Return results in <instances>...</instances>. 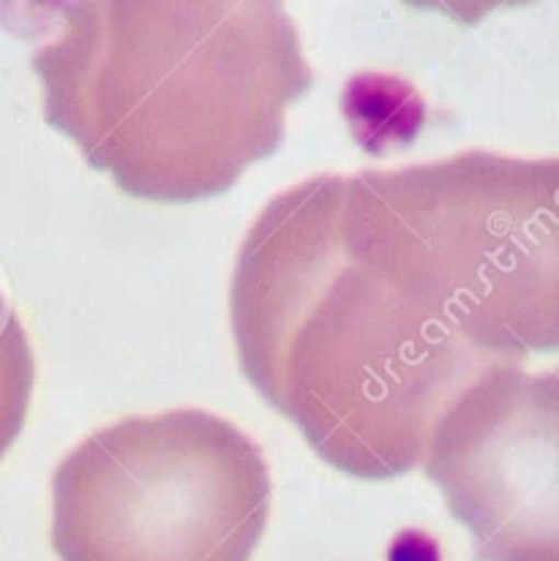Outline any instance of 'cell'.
Here are the masks:
<instances>
[{
  "mask_svg": "<svg viewBox=\"0 0 559 561\" xmlns=\"http://www.w3.org/2000/svg\"><path fill=\"white\" fill-rule=\"evenodd\" d=\"M361 175L383 199L404 260L469 350L516 368L557 350V159L469 150Z\"/></svg>",
  "mask_w": 559,
  "mask_h": 561,
  "instance_id": "3957f363",
  "label": "cell"
},
{
  "mask_svg": "<svg viewBox=\"0 0 559 561\" xmlns=\"http://www.w3.org/2000/svg\"><path fill=\"white\" fill-rule=\"evenodd\" d=\"M254 439L203 409L93 431L53 474L60 561H251L271 515Z\"/></svg>",
  "mask_w": 559,
  "mask_h": 561,
  "instance_id": "277c9868",
  "label": "cell"
},
{
  "mask_svg": "<svg viewBox=\"0 0 559 561\" xmlns=\"http://www.w3.org/2000/svg\"><path fill=\"white\" fill-rule=\"evenodd\" d=\"M421 467L480 561H559L557 374L491 368L440 414Z\"/></svg>",
  "mask_w": 559,
  "mask_h": 561,
  "instance_id": "5b68a950",
  "label": "cell"
},
{
  "mask_svg": "<svg viewBox=\"0 0 559 561\" xmlns=\"http://www.w3.org/2000/svg\"><path fill=\"white\" fill-rule=\"evenodd\" d=\"M251 385L333 469L421 467L440 414L491 368L396 254L372 188L320 175L267 202L229 291Z\"/></svg>",
  "mask_w": 559,
  "mask_h": 561,
  "instance_id": "6da1fadb",
  "label": "cell"
},
{
  "mask_svg": "<svg viewBox=\"0 0 559 561\" xmlns=\"http://www.w3.org/2000/svg\"><path fill=\"white\" fill-rule=\"evenodd\" d=\"M33 53L44 121L128 196L224 194L284 142L315 82L276 0H60Z\"/></svg>",
  "mask_w": 559,
  "mask_h": 561,
  "instance_id": "7a4b0ae2",
  "label": "cell"
},
{
  "mask_svg": "<svg viewBox=\"0 0 559 561\" xmlns=\"http://www.w3.org/2000/svg\"><path fill=\"white\" fill-rule=\"evenodd\" d=\"M36 360L20 317L0 291V458L25 425L31 407Z\"/></svg>",
  "mask_w": 559,
  "mask_h": 561,
  "instance_id": "8992f818",
  "label": "cell"
}]
</instances>
